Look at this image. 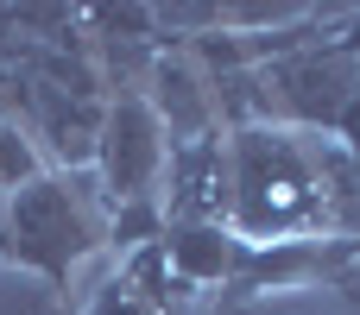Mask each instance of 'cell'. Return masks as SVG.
<instances>
[{
	"label": "cell",
	"mask_w": 360,
	"mask_h": 315,
	"mask_svg": "<svg viewBox=\"0 0 360 315\" xmlns=\"http://www.w3.org/2000/svg\"><path fill=\"white\" fill-rule=\"evenodd\" d=\"M108 246V202L95 170H44L32 189L0 202V265L70 297L82 259Z\"/></svg>",
	"instance_id": "obj_2"
},
{
	"label": "cell",
	"mask_w": 360,
	"mask_h": 315,
	"mask_svg": "<svg viewBox=\"0 0 360 315\" xmlns=\"http://www.w3.org/2000/svg\"><path fill=\"white\" fill-rule=\"evenodd\" d=\"M259 88V126H291V133H323L335 139L348 101L360 95V63L342 51V38H316L304 51H285L253 69Z\"/></svg>",
	"instance_id": "obj_3"
},
{
	"label": "cell",
	"mask_w": 360,
	"mask_h": 315,
	"mask_svg": "<svg viewBox=\"0 0 360 315\" xmlns=\"http://www.w3.org/2000/svg\"><path fill=\"white\" fill-rule=\"evenodd\" d=\"M0 120H25V69L0 63Z\"/></svg>",
	"instance_id": "obj_9"
},
{
	"label": "cell",
	"mask_w": 360,
	"mask_h": 315,
	"mask_svg": "<svg viewBox=\"0 0 360 315\" xmlns=\"http://www.w3.org/2000/svg\"><path fill=\"white\" fill-rule=\"evenodd\" d=\"M165 126L171 145H196V139H221V114H215V82L209 69L184 51V44H158L152 57V76L139 88Z\"/></svg>",
	"instance_id": "obj_5"
},
{
	"label": "cell",
	"mask_w": 360,
	"mask_h": 315,
	"mask_svg": "<svg viewBox=\"0 0 360 315\" xmlns=\"http://www.w3.org/2000/svg\"><path fill=\"white\" fill-rule=\"evenodd\" d=\"M335 38H342V51H348V57H354V63H360V6H354V13H348V25H342Z\"/></svg>",
	"instance_id": "obj_11"
},
{
	"label": "cell",
	"mask_w": 360,
	"mask_h": 315,
	"mask_svg": "<svg viewBox=\"0 0 360 315\" xmlns=\"http://www.w3.org/2000/svg\"><path fill=\"white\" fill-rule=\"evenodd\" d=\"M335 145L348 152V164L360 170V95L348 101V114H342V126H335Z\"/></svg>",
	"instance_id": "obj_10"
},
{
	"label": "cell",
	"mask_w": 360,
	"mask_h": 315,
	"mask_svg": "<svg viewBox=\"0 0 360 315\" xmlns=\"http://www.w3.org/2000/svg\"><path fill=\"white\" fill-rule=\"evenodd\" d=\"M228 170H234L228 227L247 246L354 234L360 221V170L323 133L240 126L228 133Z\"/></svg>",
	"instance_id": "obj_1"
},
{
	"label": "cell",
	"mask_w": 360,
	"mask_h": 315,
	"mask_svg": "<svg viewBox=\"0 0 360 315\" xmlns=\"http://www.w3.org/2000/svg\"><path fill=\"white\" fill-rule=\"evenodd\" d=\"M165 227L171 221H221L234 208V170H228V133L221 139H196V145H171L165 164Z\"/></svg>",
	"instance_id": "obj_6"
},
{
	"label": "cell",
	"mask_w": 360,
	"mask_h": 315,
	"mask_svg": "<svg viewBox=\"0 0 360 315\" xmlns=\"http://www.w3.org/2000/svg\"><path fill=\"white\" fill-rule=\"evenodd\" d=\"M44 170H51V164H44L32 126H25V120H0V202L19 196V189H32Z\"/></svg>",
	"instance_id": "obj_8"
},
{
	"label": "cell",
	"mask_w": 360,
	"mask_h": 315,
	"mask_svg": "<svg viewBox=\"0 0 360 315\" xmlns=\"http://www.w3.org/2000/svg\"><path fill=\"white\" fill-rule=\"evenodd\" d=\"M165 164H171V139H165L152 101L146 95H114L108 120H101V145H95V189H101L108 215L133 208V202H158Z\"/></svg>",
	"instance_id": "obj_4"
},
{
	"label": "cell",
	"mask_w": 360,
	"mask_h": 315,
	"mask_svg": "<svg viewBox=\"0 0 360 315\" xmlns=\"http://www.w3.org/2000/svg\"><path fill=\"white\" fill-rule=\"evenodd\" d=\"M158 246H165L171 278L190 284L196 297L215 290V284L228 290V284L240 278V265H247V240H240L234 227H221V221H171Z\"/></svg>",
	"instance_id": "obj_7"
}]
</instances>
